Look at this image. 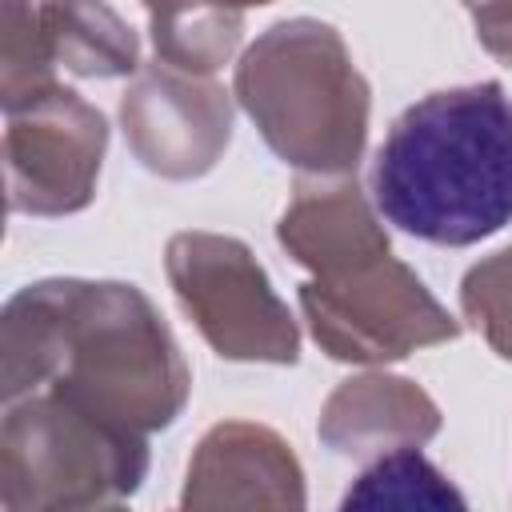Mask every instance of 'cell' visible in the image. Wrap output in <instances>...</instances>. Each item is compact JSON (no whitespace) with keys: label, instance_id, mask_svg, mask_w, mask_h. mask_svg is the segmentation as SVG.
Returning <instances> with one entry per match:
<instances>
[{"label":"cell","instance_id":"5b68a950","mask_svg":"<svg viewBox=\"0 0 512 512\" xmlns=\"http://www.w3.org/2000/svg\"><path fill=\"white\" fill-rule=\"evenodd\" d=\"M124 124L152 172L196 176L228 144V100L208 80L152 72L124 100Z\"/></svg>","mask_w":512,"mask_h":512},{"label":"cell","instance_id":"30bf717a","mask_svg":"<svg viewBox=\"0 0 512 512\" xmlns=\"http://www.w3.org/2000/svg\"><path fill=\"white\" fill-rule=\"evenodd\" d=\"M344 508H464V496L416 448H392L348 488Z\"/></svg>","mask_w":512,"mask_h":512},{"label":"cell","instance_id":"7c38bea8","mask_svg":"<svg viewBox=\"0 0 512 512\" xmlns=\"http://www.w3.org/2000/svg\"><path fill=\"white\" fill-rule=\"evenodd\" d=\"M220 4H252V0H220ZM256 4H264V0H256Z\"/></svg>","mask_w":512,"mask_h":512},{"label":"cell","instance_id":"8992f818","mask_svg":"<svg viewBox=\"0 0 512 512\" xmlns=\"http://www.w3.org/2000/svg\"><path fill=\"white\" fill-rule=\"evenodd\" d=\"M208 504H304L300 464L288 444L252 424H220L200 444L196 464L188 468L184 508Z\"/></svg>","mask_w":512,"mask_h":512},{"label":"cell","instance_id":"8fae6325","mask_svg":"<svg viewBox=\"0 0 512 512\" xmlns=\"http://www.w3.org/2000/svg\"><path fill=\"white\" fill-rule=\"evenodd\" d=\"M464 308L468 316H476V324H484L500 356L512 360V248L468 272Z\"/></svg>","mask_w":512,"mask_h":512},{"label":"cell","instance_id":"ba28073f","mask_svg":"<svg viewBox=\"0 0 512 512\" xmlns=\"http://www.w3.org/2000/svg\"><path fill=\"white\" fill-rule=\"evenodd\" d=\"M280 240L296 252L300 264H312L320 276L356 272L388 256V240L376 232L356 184L332 188L328 196H300L280 224Z\"/></svg>","mask_w":512,"mask_h":512},{"label":"cell","instance_id":"277c9868","mask_svg":"<svg viewBox=\"0 0 512 512\" xmlns=\"http://www.w3.org/2000/svg\"><path fill=\"white\" fill-rule=\"evenodd\" d=\"M316 340L336 360H392L416 344L452 340L460 328L424 292V284L396 260L384 268H356L340 276H320L300 292Z\"/></svg>","mask_w":512,"mask_h":512},{"label":"cell","instance_id":"6da1fadb","mask_svg":"<svg viewBox=\"0 0 512 512\" xmlns=\"http://www.w3.org/2000/svg\"><path fill=\"white\" fill-rule=\"evenodd\" d=\"M372 200L400 232L464 248L512 224V96L444 88L396 116L372 164Z\"/></svg>","mask_w":512,"mask_h":512},{"label":"cell","instance_id":"9c48e42d","mask_svg":"<svg viewBox=\"0 0 512 512\" xmlns=\"http://www.w3.org/2000/svg\"><path fill=\"white\" fill-rule=\"evenodd\" d=\"M152 8L156 52L176 68L212 72L240 40V12L212 0H144Z\"/></svg>","mask_w":512,"mask_h":512},{"label":"cell","instance_id":"3957f363","mask_svg":"<svg viewBox=\"0 0 512 512\" xmlns=\"http://www.w3.org/2000/svg\"><path fill=\"white\" fill-rule=\"evenodd\" d=\"M168 272L180 304L220 356L232 360H296V328L288 308L268 288V276L240 240L176 236Z\"/></svg>","mask_w":512,"mask_h":512},{"label":"cell","instance_id":"52a82bcc","mask_svg":"<svg viewBox=\"0 0 512 512\" xmlns=\"http://www.w3.org/2000/svg\"><path fill=\"white\" fill-rule=\"evenodd\" d=\"M440 428V412L436 404L412 388L408 380H388V376H364V380H348L320 424V436L348 456H364V452H380L396 448V440H428ZM400 444V448H408Z\"/></svg>","mask_w":512,"mask_h":512},{"label":"cell","instance_id":"7a4b0ae2","mask_svg":"<svg viewBox=\"0 0 512 512\" xmlns=\"http://www.w3.org/2000/svg\"><path fill=\"white\" fill-rule=\"evenodd\" d=\"M236 88L284 160L312 172L356 168L368 120V88L328 24H276L244 56Z\"/></svg>","mask_w":512,"mask_h":512}]
</instances>
